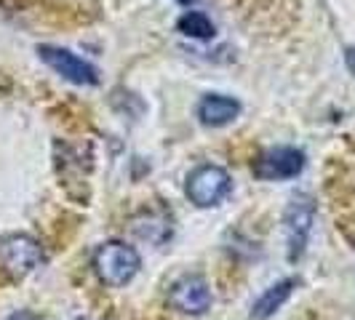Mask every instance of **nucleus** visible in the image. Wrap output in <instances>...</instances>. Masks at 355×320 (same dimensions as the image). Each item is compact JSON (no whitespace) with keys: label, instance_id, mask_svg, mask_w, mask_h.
<instances>
[{"label":"nucleus","instance_id":"1","mask_svg":"<svg viewBox=\"0 0 355 320\" xmlns=\"http://www.w3.org/2000/svg\"><path fill=\"white\" fill-rule=\"evenodd\" d=\"M94 272L96 278L105 285H125L142 267V259L134 246H125L121 240H110V243H102L99 249L94 251Z\"/></svg>","mask_w":355,"mask_h":320},{"label":"nucleus","instance_id":"2","mask_svg":"<svg viewBox=\"0 0 355 320\" xmlns=\"http://www.w3.org/2000/svg\"><path fill=\"white\" fill-rule=\"evenodd\" d=\"M230 174L222 166H198L187 177V187H184L190 203H196L198 208H211L216 203H222L230 195Z\"/></svg>","mask_w":355,"mask_h":320},{"label":"nucleus","instance_id":"3","mask_svg":"<svg viewBox=\"0 0 355 320\" xmlns=\"http://www.w3.org/2000/svg\"><path fill=\"white\" fill-rule=\"evenodd\" d=\"M0 262L11 275L24 278L43 262V249L33 235L14 232V235L0 238Z\"/></svg>","mask_w":355,"mask_h":320},{"label":"nucleus","instance_id":"4","mask_svg":"<svg viewBox=\"0 0 355 320\" xmlns=\"http://www.w3.org/2000/svg\"><path fill=\"white\" fill-rule=\"evenodd\" d=\"M304 168V152L297 147H270L254 160V177L262 181H284L300 177Z\"/></svg>","mask_w":355,"mask_h":320},{"label":"nucleus","instance_id":"5","mask_svg":"<svg viewBox=\"0 0 355 320\" xmlns=\"http://www.w3.org/2000/svg\"><path fill=\"white\" fill-rule=\"evenodd\" d=\"M313 219H315V203L310 195H297L291 197L288 208H286L284 224L286 235H288V259L297 262L304 254L307 238L313 230Z\"/></svg>","mask_w":355,"mask_h":320},{"label":"nucleus","instance_id":"6","mask_svg":"<svg viewBox=\"0 0 355 320\" xmlns=\"http://www.w3.org/2000/svg\"><path fill=\"white\" fill-rule=\"evenodd\" d=\"M40 59L51 67L53 72H59L64 80L70 83H78V86H96L99 83V70L89 64L86 59L75 56L67 48H56V46H40L37 48Z\"/></svg>","mask_w":355,"mask_h":320},{"label":"nucleus","instance_id":"7","mask_svg":"<svg viewBox=\"0 0 355 320\" xmlns=\"http://www.w3.org/2000/svg\"><path fill=\"white\" fill-rule=\"evenodd\" d=\"M168 304L184 315H203L211 304V288L200 275H187L168 288Z\"/></svg>","mask_w":355,"mask_h":320},{"label":"nucleus","instance_id":"8","mask_svg":"<svg viewBox=\"0 0 355 320\" xmlns=\"http://www.w3.org/2000/svg\"><path fill=\"white\" fill-rule=\"evenodd\" d=\"M238 115H241V102L232 99V96H225V94H209V96H203L200 105H198V118H200V123L211 125V128L232 123Z\"/></svg>","mask_w":355,"mask_h":320},{"label":"nucleus","instance_id":"9","mask_svg":"<svg viewBox=\"0 0 355 320\" xmlns=\"http://www.w3.org/2000/svg\"><path fill=\"white\" fill-rule=\"evenodd\" d=\"M294 288H297V281H294V278H286V281L275 283L272 288H267L265 294L254 302V307H251V318L254 320L272 318V315L286 304V299L294 294Z\"/></svg>","mask_w":355,"mask_h":320},{"label":"nucleus","instance_id":"10","mask_svg":"<svg viewBox=\"0 0 355 320\" xmlns=\"http://www.w3.org/2000/svg\"><path fill=\"white\" fill-rule=\"evenodd\" d=\"M177 27H179V33L187 37H198V40H209V37H214L211 19L206 17L203 11H187V14L177 21Z\"/></svg>","mask_w":355,"mask_h":320},{"label":"nucleus","instance_id":"11","mask_svg":"<svg viewBox=\"0 0 355 320\" xmlns=\"http://www.w3.org/2000/svg\"><path fill=\"white\" fill-rule=\"evenodd\" d=\"M6 320H37V315H35V312H30V310H19V312L8 315Z\"/></svg>","mask_w":355,"mask_h":320},{"label":"nucleus","instance_id":"12","mask_svg":"<svg viewBox=\"0 0 355 320\" xmlns=\"http://www.w3.org/2000/svg\"><path fill=\"white\" fill-rule=\"evenodd\" d=\"M345 64H347V70L355 75V48H347V51H345Z\"/></svg>","mask_w":355,"mask_h":320},{"label":"nucleus","instance_id":"13","mask_svg":"<svg viewBox=\"0 0 355 320\" xmlns=\"http://www.w3.org/2000/svg\"><path fill=\"white\" fill-rule=\"evenodd\" d=\"M182 6H193V3H198V0H179Z\"/></svg>","mask_w":355,"mask_h":320}]
</instances>
